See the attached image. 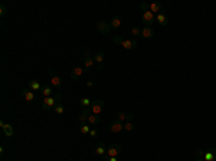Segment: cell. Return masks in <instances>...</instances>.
<instances>
[{
	"label": "cell",
	"instance_id": "obj_6",
	"mask_svg": "<svg viewBox=\"0 0 216 161\" xmlns=\"http://www.w3.org/2000/svg\"><path fill=\"white\" fill-rule=\"evenodd\" d=\"M94 58H92V55H91V52H89V50H87V52H85V58H84V68H85V70H89L92 68V66H94Z\"/></svg>",
	"mask_w": 216,
	"mask_h": 161
},
{
	"label": "cell",
	"instance_id": "obj_7",
	"mask_svg": "<svg viewBox=\"0 0 216 161\" xmlns=\"http://www.w3.org/2000/svg\"><path fill=\"white\" fill-rule=\"evenodd\" d=\"M124 129V122H121V121L115 120L112 121L111 124H110V131L114 132V134H118V132H121Z\"/></svg>",
	"mask_w": 216,
	"mask_h": 161
},
{
	"label": "cell",
	"instance_id": "obj_1",
	"mask_svg": "<svg viewBox=\"0 0 216 161\" xmlns=\"http://www.w3.org/2000/svg\"><path fill=\"white\" fill-rule=\"evenodd\" d=\"M61 99H62V95L61 94H55L54 96H49V98H43V102H42V108L48 111L52 107H55L56 104L61 102Z\"/></svg>",
	"mask_w": 216,
	"mask_h": 161
},
{
	"label": "cell",
	"instance_id": "obj_37",
	"mask_svg": "<svg viewBox=\"0 0 216 161\" xmlns=\"http://www.w3.org/2000/svg\"><path fill=\"white\" fill-rule=\"evenodd\" d=\"M102 69H104V65H102V63H101V65H97V70H100L101 72Z\"/></svg>",
	"mask_w": 216,
	"mask_h": 161
},
{
	"label": "cell",
	"instance_id": "obj_19",
	"mask_svg": "<svg viewBox=\"0 0 216 161\" xmlns=\"http://www.w3.org/2000/svg\"><path fill=\"white\" fill-rule=\"evenodd\" d=\"M100 122H101L100 115H94V114H91L89 118H88V124L89 125H100Z\"/></svg>",
	"mask_w": 216,
	"mask_h": 161
},
{
	"label": "cell",
	"instance_id": "obj_8",
	"mask_svg": "<svg viewBox=\"0 0 216 161\" xmlns=\"http://www.w3.org/2000/svg\"><path fill=\"white\" fill-rule=\"evenodd\" d=\"M121 46L127 50H133L137 48V40H136V39H125V40H123Z\"/></svg>",
	"mask_w": 216,
	"mask_h": 161
},
{
	"label": "cell",
	"instance_id": "obj_27",
	"mask_svg": "<svg viewBox=\"0 0 216 161\" xmlns=\"http://www.w3.org/2000/svg\"><path fill=\"white\" fill-rule=\"evenodd\" d=\"M127 117H128V114H125V112H123V111H118V112H117V120L121 121V122L127 121Z\"/></svg>",
	"mask_w": 216,
	"mask_h": 161
},
{
	"label": "cell",
	"instance_id": "obj_38",
	"mask_svg": "<svg viewBox=\"0 0 216 161\" xmlns=\"http://www.w3.org/2000/svg\"><path fill=\"white\" fill-rule=\"evenodd\" d=\"M87 87H88V88H92V87H94V82H91V81H88V82H87Z\"/></svg>",
	"mask_w": 216,
	"mask_h": 161
},
{
	"label": "cell",
	"instance_id": "obj_15",
	"mask_svg": "<svg viewBox=\"0 0 216 161\" xmlns=\"http://www.w3.org/2000/svg\"><path fill=\"white\" fill-rule=\"evenodd\" d=\"M121 23H123V22H121V19L118 16H114L111 19V22H110V26H111V29L112 30H118L121 28Z\"/></svg>",
	"mask_w": 216,
	"mask_h": 161
},
{
	"label": "cell",
	"instance_id": "obj_35",
	"mask_svg": "<svg viewBox=\"0 0 216 161\" xmlns=\"http://www.w3.org/2000/svg\"><path fill=\"white\" fill-rule=\"evenodd\" d=\"M134 118H136V115H134V114H128V117H127V121H134Z\"/></svg>",
	"mask_w": 216,
	"mask_h": 161
},
{
	"label": "cell",
	"instance_id": "obj_18",
	"mask_svg": "<svg viewBox=\"0 0 216 161\" xmlns=\"http://www.w3.org/2000/svg\"><path fill=\"white\" fill-rule=\"evenodd\" d=\"M50 87H52V88L62 87V78H61V76H56V75H54V76L50 78Z\"/></svg>",
	"mask_w": 216,
	"mask_h": 161
},
{
	"label": "cell",
	"instance_id": "obj_26",
	"mask_svg": "<svg viewBox=\"0 0 216 161\" xmlns=\"http://www.w3.org/2000/svg\"><path fill=\"white\" fill-rule=\"evenodd\" d=\"M124 129L125 131H128V132H133L134 129H136V125H134L133 121H127L124 124Z\"/></svg>",
	"mask_w": 216,
	"mask_h": 161
},
{
	"label": "cell",
	"instance_id": "obj_28",
	"mask_svg": "<svg viewBox=\"0 0 216 161\" xmlns=\"http://www.w3.org/2000/svg\"><path fill=\"white\" fill-rule=\"evenodd\" d=\"M205 160L206 161H213L216 158V154H212V153H208V151H206V153H205Z\"/></svg>",
	"mask_w": 216,
	"mask_h": 161
},
{
	"label": "cell",
	"instance_id": "obj_22",
	"mask_svg": "<svg viewBox=\"0 0 216 161\" xmlns=\"http://www.w3.org/2000/svg\"><path fill=\"white\" fill-rule=\"evenodd\" d=\"M2 129H3L4 135H6V137H9V138H10V137H12L13 134H15V131H13V127H12V125H10V124H6V125H4V127H3V128H2Z\"/></svg>",
	"mask_w": 216,
	"mask_h": 161
},
{
	"label": "cell",
	"instance_id": "obj_3",
	"mask_svg": "<svg viewBox=\"0 0 216 161\" xmlns=\"http://www.w3.org/2000/svg\"><path fill=\"white\" fill-rule=\"evenodd\" d=\"M102 109H104V101H102V99H95V101H92L91 112L94 115H100Z\"/></svg>",
	"mask_w": 216,
	"mask_h": 161
},
{
	"label": "cell",
	"instance_id": "obj_17",
	"mask_svg": "<svg viewBox=\"0 0 216 161\" xmlns=\"http://www.w3.org/2000/svg\"><path fill=\"white\" fill-rule=\"evenodd\" d=\"M22 96H23L25 101H28V102H32L35 99V94L32 92V89H23V91H22Z\"/></svg>",
	"mask_w": 216,
	"mask_h": 161
},
{
	"label": "cell",
	"instance_id": "obj_25",
	"mask_svg": "<svg viewBox=\"0 0 216 161\" xmlns=\"http://www.w3.org/2000/svg\"><path fill=\"white\" fill-rule=\"evenodd\" d=\"M63 112H65V107H63V104H56L55 105V114H58V115H62Z\"/></svg>",
	"mask_w": 216,
	"mask_h": 161
},
{
	"label": "cell",
	"instance_id": "obj_11",
	"mask_svg": "<svg viewBox=\"0 0 216 161\" xmlns=\"http://www.w3.org/2000/svg\"><path fill=\"white\" fill-rule=\"evenodd\" d=\"M92 112H91V108H84V111L82 114L79 115L78 121H79V124H82V122H88V118H89V115H91Z\"/></svg>",
	"mask_w": 216,
	"mask_h": 161
},
{
	"label": "cell",
	"instance_id": "obj_2",
	"mask_svg": "<svg viewBox=\"0 0 216 161\" xmlns=\"http://www.w3.org/2000/svg\"><path fill=\"white\" fill-rule=\"evenodd\" d=\"M123 153V148H121L120 144H111L107 148V155L108 157H118Z\"/></svg>",
	"mask_w": 216,
	"mask_h": 161
},
{
	"label": "cell",
	"instance_id": "obj_31",
	"mask_svg": "<svg viewBox=\"0 0 216 161\" xmlns=\"http://www.w3.org/2000/svg\"><path fill=\"white\" fill-rule=\"evenodd\" d=\"M112 40H114V43H115V45H121L124 39H123V37H121V36H115V37H114V39H112Z\"/></svg>",
	"mask_w": 216,
	"mask_h": 161
},
{
	"label": "cell",
	"instance_id": "obj_30",
	"mask_svg": "<svg viewBox=\"0 0 216 161\" xmlns=\"http://www.w3.org/2000/svg\"><path fill=\"white\" fill-rule=\"evenodd\" d=\"M131 35H134V36H138V35H140V36H141V30L138 29L137 26H133V28H131Z\"/></svg>",
	"mask_w": 216,
	"mask_h": 161
},
{
	"label": "cell",
	"instance_id": "obj_40",
	"mask_svg": "<svg viewBox=\"0 0 216 161\" xmlns=\"http://www.w3.org/2000/svg\"><path fill=\"white\" fill-rule=\"evenodd\" d=\"M196 161H205V158H197Z\"/></svg>",
	"mask_w": 216,
	"mask_h": 161
},
{
	"label": "cell",
	"instance_id": "obj_9",
	"mask_svg": "<svg viewBox=\"0 0 216 161\" xmlns=\"http://www.w3.org/2000/svg\"><path fill=\"white\" fill-rule=\"evenodd\" d=\"M87 70H85V68H81V66H78V68H74V69L71 70V78L72 79H78L81 78L84 74H85Z\"/></svg>",
	"mask_w": 216,
	"mask_h": 161
},
{
	"label": "cell",
	"instance_id": "obj_23",
	"mask_svg": "<svg viewBox=\"0 0 216 161\" xmlns=\"http://www.w3.org/2000/svg\"><path fill=\"white\" fill-rule=\"evenodd\" d=\"M78 104L82 108H91L92 101H89V98H82V99H79V101H78Z\"/></svg>",
	"mask_w": 216,
	"mask_h": 161
},
{
	"label": "cell",
	"instance_id": "obj_13",
	"mask_svg": "<svg viewBox=\"0 0 216 161\" xmlns=\"http://www.w3.org/2000/svg\"><path fill=\"white\" fill-rule=\"evenodd\" d=\"M163 9V4L160 3V2H153V3H149V10L150 12H153V13H157Z\"/></svg>",
	"mask_w": 216,
	"mask_h": 161
},
{
	"label": "cell",
	"instance_id": "obj_12",
	"mask_svg": "<svg viewBox=\"0 0 216 161\" xmlns=\"http://www.w3.org/2000/svg\"><path fill=\"white\" fill-rule=\"evenodd\" d=\"M153 36H154V30L151 29V26H145V28L141 29V37H144V39H151Z\"/></svg>",
	"mask_w": 216,
	"mask_h": 161
},
{
	"label": "cell",
	"instance_id": "obj_10",
	"mask_svg": "<svg viewBox=\"0 0 216 161\" xmlns=\"http://www.w3.org/2000/svg\"><path fill=\"white\" fill-rule=\"evenodd\" d=\"M41 91H42V95H43V98H49V96H54L55 95V89L52 87H49V85H43Z\"/></svg>",
	"mask_w": 216,
	"mask_h": 161
},
{
	"label": "cell",
	"instance_id": "obj_20",
	"mask_svg": "<svg viewBox=\"0 0 216 161\" xmlns=\"http://www.w3.org/2000/svg\"><path fill=\"white\" fill-rule=\"evenodd\" d=\"M92 58H94L95 65H101L102 61H104V53H102V52H95V53L92 55Z\"/></svg>",
	"mask_w": 216,
	"mask_h": 161
},
{
	"label": "cell",
	"instance_id": "obj_29",
	"mask_svg": "<svg viewBox=\"0 0 216 161\" xmlns=\"http://www.w3.org/2000/svg\"><path fill=\"white\" fill-rule=\"evenodd\" d=\"M6 15H7V6H6V4H2V6H0V16L3 17V16H6Z\"/></svg>",
	"mask_w": 216,
	"mask_h": 161
},
{
	"label": "cell",
	"instance_id": "obj_16",
	"mask_svg": "<svg viewBox=\"0 0 216 161\" xmlns=\"http://www.w3.org/2000/svg\"><path fill=\"white\" fill-rule=\"evenodd\" d=\"M95 154L97 155H100V157H104L105 154H107V147H105L104 142H98V144H97Z\"/></svg>",
	"mask_w": 216,
	"mask_h": 161
},
{
	"label": "cell",
	"instance_id": "obj_34",
	"mask_svg": "<svg viewBox=\"0 0 216 161\" xmlns=\"http://www.w3.org/2000/svg\"><path fill=\"white\" fill-rule=\"evenodd\" d=\"M140 7H141L143 12H147V10H149V4H147V3H141V4H140Z\"/></svg>",
	"mask_w": 216,
	"mask_h": 161
},
{
	"label": "cell",
	"instance_id": "obj_39",
	"mask_svg": "<svg viewBox=\"0 0 216 161\" xmlns=\"http://www.w3.org/2000/svg\"><path fill=\"white\" fill-rule=\"evenodd\" d=\"M107 161H118V158H117V157H108Z\"/></svg>",
	"mask_w": 216,
	"mask_h": 161
},
{
	"label": "cell",
	"instance_id": "obj_14",
	"mask_svg": "<svg viewBox=\"0 0 216 161\" xmlns=\"http://www.w3.org/2000/svg\"><path fill=\"white\" fill-rule=\"evenodd\" d=\"M156 22H157L160 26H166L167 23H169V17H167V15H164V13H158L157 16H156Z\"/></svg>",
	"mask_w": 216,
	"mask_h": 161
},
{
	"label": "cell",
	"instance_id": "obj_21",
	"mask_svg": "<svg viewBox=\"0 0 216 161\" xmlns=\"http://www.w3.org/2000/svg\"><path fill=\"white\" fill-rule=\"evenodd\" d=\"M29 89H32V91H41V89H42V85L37 82V81L32 79V81H29Z\"/></svg>",
	"mask_w": 216,
	"mask_h": 161
},
{
	"label": "cell",
	"instance_id": "obj_24",
	"mask_svg": "<svg viewBox=\"0 0 216 161\" xmlns=\"http://www.w3.org/2000/svg\"><path fill=\"white\" fill-rule=\"evenodd\" d=\"M79 131L82 132V134H89L91 131V127L88 122H82V124H79Z\"/></svg>",
	"mask_w": 216,
	"mask_h": 161
},
{
	"label": "cell",
	"instance_id": "obj_4",
	"mask_svg": "<svg viewBox=\"0 0 216 161\" xmlns=\"http://www.w3.org/2000/svg\"><path fill=\"white\" fill-rule=\"evenodd\" d=\"M95 26H97V30H98V32H101L102 35H110V32L112 30L111 26H110V23H107V22H104V20L97 22Z\"/></svg>",
	"mask_w": 216,
	"mask_h": 161
},
{
	"label": "cell",
	"instance_id": "obj_32",
	"mask_svg": "<svg viewBox=\"0 0 216 161\" xmlns=\"http://www.w3.org/2000/svg\"><path fill=\"white\" fill-rule=\"evenodd\" d=\"M205 153H206V151H203V150H200V148H197V151H196V154H197V157L199 158L205 157Z\"/></svg>",
	"mask_w": 216,
	"mask_h": 161
},
{
	"label": "cell",
	"instance_id": "obj_41",
	"mask_svg": "<svg viewBox=\"0 0 216 161\" xmlns=\"http://www.w3.org/2000/svg\"><path fill=\"white\" fill-rule=\"evenodd\" d=\"M213 161H216V158H215V160H213Z\"/></svg>",
	"mask_w": 216,
	"mask_h": 161
},
{
	"label": "cell",
	"instance_id": "obj_36",
	"mask_svg": "<svg viewBox=\"0 0 216 161\" xmlns=\"http://www.w3.org/2000/svg\"><path fill=\"white\" fill-rule=\"evenodd\" d=\"M208 153H212V154H216V150L213 148V147H210V148H208Z\"/></svg>",
	"mask_w": 216,
	"mask_h": 161
},
{
	"label": "cell",
	"instance_id": "obj_33",
	"mask_svg": "<svg viewBox=\"0 0 216 161\" xmlns=\"http://www.w3.org/2000/svg\"><path fill=\"white\" fill-rule=\"evenodd\" d=\"M89 135H91V137H94V138H95V137L98 135V129H97V128H92L91 131H89Z\"/></svg>",
	"mask_w": 216,
	"mask_h": 161
},
{
	"label": "cell",
	"instance_id": "obj_5",
	"mask_svg": "<svg viewBox=\"0 0 216 161\" xmlns=\"http://www.w3.org/2000/svg\"><path fill=\"white\" fill-rule=\"evenodd\" d=\"M141 20H143V23H145V26H150L151 23H154V22H156V15H154L153 12H150V10H147V12H143Z\"/></svg>",
	"mask_w": 216,
	"mask_h": 161
}]
</instances>
